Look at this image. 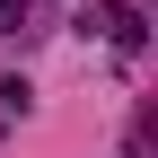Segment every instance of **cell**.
I'll list each match as a JSON object with an SVG mask.
<instances>
[]
</instances>
